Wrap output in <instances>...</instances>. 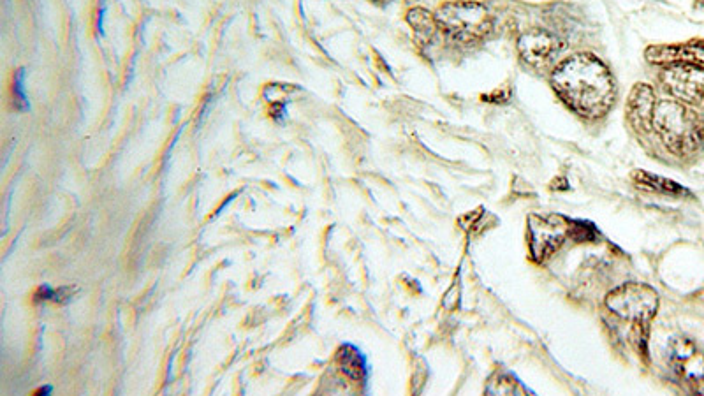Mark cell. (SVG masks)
Segmentation results:
<instances>
[{
    "instance_id": "obj_1",
    "label": "cell",
    "mask_w": 704,
    "mask_h": 396,
    "mask_svg": "<svg viewBox=\"0 0 704 396\" xmlns=\"http://www.w3.org/2000/svg\"><path fill=\"white\" fill-rule=\"evenodd\" d=\"M551 85L571 110L583 117H601L615 103V81L594 55H574L553 71Z\"/></svg>"
},
{
    "instance_id": "obj_6",
    "label": "cell",
    "mask_w": 704,
    "mask_h": 396,
    "mask_svg": "<svg viewBox=\"0 0 704 396\" xmlns=\"http://www.w3.org/2000/svg\"><path fill=\"white\" fill-rule=\"evenodd\" d=\"M662 85L671 96L685 104L704 106V66L676 64L669 66L662 76Z\"/></svg>"
},
{
    "instance_id": "obj_14",
    "label": "cell",
    "mask_w": 704,
    "mask_h": 396,
    "mask_svg": "<svg viewBox=\"0 0 704 396\" xmlns=\"http://www.w3.org/2000/svg\"><path fill=\"white\" fill-rule=\"evenodd\" d=\"M486 393L488 395H525L527 389L521 386V382L514 375L502 372V374L493 375L488 382Z\"/></svg>"
},
{
    "instance_id": "obj_3",
    "label": "cell",
    "mask_w": 704,
    "mask_h": 396,
    "mask_svg": "<svg viewBox=\"0 0 704 396\" xmlns=\"http://www.w3.org/2000/svg\"><path fill=\"white\" fill-rule=\"evenodd\" d=\"M439 29L458 41H476L486 36L493 27L488 9L479 2L456 0L446 2L437 9L435 15Z\"/></svg>"
},
{
    "instance_id": "obj_2",
    "label": "cell",
    "mask_w": 704,
    "mask_h": 396,
    "mask_svg": "<svg viewBox=\"0 0 704 396\" xmlns=\"http://www.w3.org/2000/svg\"><path fill=\"white\" fill-rule=\"evenodd\" d=\"M652 127L664 145L675 154L694 152L703 141V124L687 104L660 101L655 106Z\"/></svg>"
},
{
    "instance_id": "obj_9",
    "label": "cell",
    "mask_w": 704,
    "mask_h": 396,
    "mask_svg": "<svg viewBox=\"0 0 704 396\" xmlns=\"http://www.w3.org/2000/svg\"><path fill=\"white\" fill-rule=\"evenodd\" d=\"M557 48V39L541 29L528 30L518 41L520 57L530 66H543L555 55Z\"/></svg>"
},
{
    "instance_id": "obj_12",
    "label": "cell",
    "mask_w": 704,
    "mask_h": 396,
    "mask_svg": "<svg viewBox=\"0 0 704 396\" xmlns=\"http://www.w3.org/2000/svg\"><path fill=\"white\" fill-rule=\"evenodd\" d=\"M632 180H634V184L641 187V189H645V191L660 192V194H669V196L687 194V191L680 185L675 184L673 180L662 178V176L650 175L646 171H634Z\"/></svg>"
},
{
    "instance_id": "obj_7",
    "label": "cell",
    "mask_w": 704,
    "mask_h": 396,
    "mask_svg": "<svg viewBox=\"0 0 704 396\" xmlns=\"http://www.w3.org/2000/svg\"><path fill=\"white\" fill-rule=\"evenodd\" d=\"M669 361L685 381L697 384L704 379V354L696 344L685 337H675L669 342Z\"/></svg>"
},
{
    "instance_id": "obj_18",
    "label": "cell",
    "mask_w": 704,
    "mask_h": 396,
    "mask_svg": "<svg viewBox=\"0 0 704 396\" xmlns=\"http://www.w3.org/2000/svg\"><path fill=\"white\" fill-rule=\"evenodd\" d=\"M696 386H697V388H696L697 391H699V393H703V395H704V379H703V381L697 382Z\"/></svg>"
},
{
    "instance_id": "obj_17",
    "label": "cell",
    "mask_w": 704,
    "mask_h": 396,
    "mask_svg": "<svg viewBox=\"0 0 704 396\" xmlns=\"http://www.w3.org/2000/svg\"><path fill=\"white\" fill-rule=\"evenodd\" d=\"M52 386H44V388H39L36 391V395H52Z\"/></svg>"
},
{
    "instance_id": "obj_11",
    "label": "cell",
    "mask_w": 704,
    "mask_h": 396,
    "mask_svg": "<svg viewBox=\"0 0 704 396\" xmlns=\"http://www.w3.org/2000/svg\"><path fill=\"white\" fill-rule=\"evenodd\" d=\"M337 363L340 370L352 381H365L367 377V360L360 349L354 345L345 344L338 349Z\"/></svg>"
},
{
    "instance_id": "obj_10",
    "label": "cell",
    "mask_w": 704,
    "mask_h": 396,
    "mask_svg": "<svg viewBox=\"0 0 704 396\" xmlns=\"http://www.w3.org/2000/svg\"><path fill=\"white\" fill-rule=\"evenodd\" d=\"M655 106H657V99H655L652 87H648L645 83H639L632 88L631 96L627 101V118H629L632 127H636L639 131L650 129Z\"/></svg>"
},
{
    "instance_id": "obj_15",
    "label": "cell",
    "mask_w": 704,
    "mask_h": 396,
    "mask_svg": "<svg viewBox=\"0 0 704 396\" xmlns=\"http://www.w3.org/2000/svg\"><path fill=\"white\" fill-rule=\"evenodd\" d=\"M76 293H78V287L76 286H64L59 287V289H53V287L50 286H43L37 289L36 296H34V301H36V303L52 301V303H57V305H67L69 301L73 300V296Z\"/></svg>"
},
{
    "instance_id": "obj_5",
    "label": "cell",
    "mask_w": 704,
    "mask_h": 396,
    "mask_svg": "<svg viewBox=\"0 0 704 396\" xmlns=\"http://www.w3.org/2000/svg\"><path fill=\"white\" fill-rule=\"evenodd\" d=\"M572 222L562 215H530L528 217V247L537 263L555 254L571 236Z\"/></svg>"
},
{
    "instance_id": "obj_16",
    "label": "cell",
    "mask_w": 704,
    "mask_h": 396,
    "mask_svg": "<svg viewBox=\"0 0 704 396\" xmlns=\"http://www.w3.org/2000/svg\"><path fill=\"white\" fill-rule=\"evenodd\" d=\"M23 78H25V73L23 69L18 71L15 78V103L20 110H27L29 108V101H27V96H25V90H23Z\"/></svg>"
},
{
    "instance_id": "obj_8",
    "label": "cell",
    "mask_w": 704,
    "mask_h": 396,
    "mask_svg": "<svg viewBox=\"0 0 704 396\" xmlns=\"http://www.w3.org/2000/svg\"><path fill=\"white\" fill-rule=\"evenodd\" d=\"M646 59L652 64H659V66H676V64L704 66V41L650 46L646 50Z\"/></svg>"
},
{
    "instance_id": "obj_13",
    "label": "cell",
    "mask_w": 704,
    "mask_h": 396,
    "mask_svg": "<svg viewBox=\"0 0 704 396\" xmlns=\"http://www.w3.org/2000/svg\"><path fill=\"white\" fill-rule=\"evenodd\" d=\"M407 22L411 25L416 36L423 37L425 41L432 39L435 30L439 29L435 15L423 8H414L407 13Z\"/></svg>"
},
{
    "instance_id": "obj_4",
    "label": "cell",
    "mask_w": 704,
    "mask_h": 396,
    "mask_svg": "<svg viewBox=\"0 0 704 396\" xmlns=\"http://www.w3.org/2000/svg\"><path fill=\"white\" fill-rule=\"evenodd\" d=\"M606 307L615 316L632 324L648 326L659 308V294L646 284L629 282L606 296Z\"/></svg>"
}]
</instances>
